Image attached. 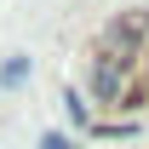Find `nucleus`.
<instances>
[{"label": "nucleus", "instance_id": "obj_2", "mask_svg": "<svg viewBox=\"0 0 149 149\" xmlns=\"http://www.w3.org/2000/svg\"><path fill=\"white\" fill-rule=\"evenodd\" d=\"M63 115H69L74 126H92V109H86V97H80V92H63Z\"/></svg>", "mask_w": 149, "mask_h": 149}, {"label": "nucleus", "instance_id": "obj_3", "mask_svg": "<svg viewBox=\"0 0 149 149\" xmlns=\"http://www.w3.org/2000/svg\"><path fill=\"white\" fill-rule=\"evenodd\" d=\"M40 149H74V138H63V132H46V138H40Z\"/></svg>", "mask_w": 149, "mask_h": 149}, {"label": "nucleus", "instance_id": "obj_1", "mask_svg": "<svg viewBox=\"0 0 149 149\" xmlns=\"http://www.w3.org/2000/svg\"><path fill=\"white\" fill-rule=\"evenodd\" d=\"M23 80H29V57H23V52H12L6 63H0V86H23Z\"/></svg>", "mask_w": 149, "mask_h": 149}, {"label": "nucleus", "instance_id": "obj_4", "mask_svg": "<svg viewBox=\"0 0 149 149\" xmlns=\"http://www.w3.org/2000/svg\"><path fill=\"white\" fill-rule=\"evenodd\" d=\"M143 63H149V57H143ZM138 86H143V103H149V74H143V80H138Z\"/></svg>", "mask_w": 149, "mask_h": 149}]
</instances>
